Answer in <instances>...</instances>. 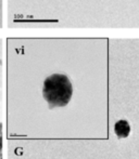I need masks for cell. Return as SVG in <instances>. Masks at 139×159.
<instances>
[{
    "mask_svg": "<svg viewBox=\"0 0 139 159\" xmlns=\"http://www.w3.org/2000/svg\"><path fill=\"white\" fill-rule=\"evenodd\" d=\"M73 94V87L68 76L53 74L44 81L42 95L50 108L63 107L69 104Z\"/></svg>",
    "mask_w": 139,
    "mask_h": 159,
    "instance_id": "6da1fadb",
    "label": "cell"
},
{
    "mask_svg": "<svg viewBox=\"0 0 139 159\" xmlns=\"http://www.w3.org/2000/svg\"><path fill=\"white\" fill-rule=\"evenodd\" d=\"M2 147V136H1V133H0V149Z\"/></svg>",
    "mask_w": 139,
    "mask_h": 159,
    "instance_id": "3957f363",
    "label": "cell"
},
{
    "mask_svg": "<svg viewBox=\"0 0 139 159\" xmlns=\"http://www.w3.org/2000/svg\"><path fill=\"white\" fill-rule=\"evenodd\" d=\"M114 131L120 139H125L131 133V126L126 120H118L114 126Z\"/></svg>",
    "mask_w": 139,
    "mask_h": 159,
    "instance_id": "7a4b0ae2",
    "label": "cell"
}]
</instances>
